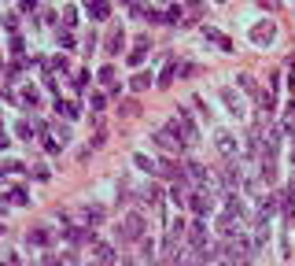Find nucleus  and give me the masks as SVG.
I'll use <instances>...</instances> for the list:
<instances>
[{"mask_svg":"<svg viewBox=\"0 0 295 266\" xmlns=\"http://www.w3.org/2000/svg\"><path fill=\"white\" fill-rule=\"evenodd\" d=\"M214 188H192V196H188V211H192L196 218H207L214 214Z\"/></svg>","mask_w":295,"mask_h":266,"instance_id":"obj_1","label":"nucleus"},{"mask_svg":"<svg viewBox=\"0 0 295 266\" xmlns=\"http://www.w3.org/2000/svg\"><path fill=\"white\" fill-rule=\"evenodd\" d=\"M122 240H144V214H126V222H122Z\"/></svg>","mask_w":295,"mask_h":266,"instance_id":"obj_2","label":"nucleus"},{"mask_svg":"<svg viewBox=\"0 0 295 266\" xmlns=\"http://www.w3.org/2000/svg\"><path fill=\"white\" fill-rule=\"evenodd\" d=\"M214 144H218V152H222V156L229 159V163H233V159H240V144H236V137H233L229 130H218Z\"/></svg>","mask_w":295,"mask_h":266,"instance_id":"obj_3","label":"nucleus"},{"mask_svg":"<svg viewBox=\"0 0 295 266\" xmlns=\"http://www.w3.org/2000/svg\"><path fill=\"white\" fill-rule=\"evenodd\" d=\"M89 262L92 266H115L118 262V255H115V248H111V244H92V255H89Z\"/></svg>","mask_w":295,"mask_h":266,"instance_id":"obj_4","label":"nucleus"},{"mask_svg":"<svg viewBox=\"0 0 295 266\" xmlns=\"http://www.w3.org/2000/svg\"><path fill=\"white\" fill-rule=\"evenodd\" d=\"M177 126H181V137H185V144H196V140H199V130H196V122L188 118L185 108L177 111Z\"/></svg>","mask_w":295,"mask_h":266,"instance_id":"obj_5","label":"nucleus"},{"mask_svg":"<svg viewBox=\"0 0 295 266\" xmlns=\"http://www.w3.org/2000/svg\"><path fill=\"white\" fill-rule=\"evenodd\" d=\"M222 185H225V192H236V188L244 185V174H240V166H236V159L222 170Z\"/></svg>","mask_w":295,"mask_h":266,"instance_id":"obj_6","label":"nucleus"},{"mask_svg":"<svg viewBox=\"0 0 295 266\" xmlns=\"http://www.w3.org/2000/svg\"><path fill=\"white\" fill-rule=\"evenodd\" d=\"M273 37H277V26H273L270 18H266V22H259V26H251V41H255V44H270Z\"/></svg>","mask_w":295,"mask_h":266,"instance_id":"obj_7","label":"nucleus"},{"mask_svg":"<svg viewBox=\"0 0 295 266\" xmlns=\"http://www.w3.org/2000/svg\"><path fill=\"white\" fill-rule=\"evenodd\" d=\"M188 196H192V188H188V182H185V178L170 182V200H174L177 207H188Z\"/></svg>","mask_w":295,"mask_h":266,"instance_id":"obj_8","label":"nucleus"},{"mask_svg":"<svg viewBox=\"0 0 295 266\" xmlns=\"http://www.w3.org/2000/svg\"><path fill=\"white\" fill-rule=\"evenodd\" d=\"M100 222H103V207L92 204V207H85V211H81V226H85V230H92V226H100Z\"/></svg>","mask_w":295,"mask_h":266,"instance_id":"obj_9","label":"nucleus"},{"mask_svg":"<svg viewBox=\"0 0 295 266\" xmlns=\"http://www.w3.org/2000/svg\"><path fill=\"white\" fill-rule=\"evenodd\" d=\"M203 37H207V41H214V44H218V48H222V52H233V41H229V37H225V34L211 30V26H203Z\"/></svg>","mask_w":295,"mask_h":266,"instance_id":"obj_10","label":"nucleus"},{"mask_svg":"<svg viewBox=\"0 0 295 266\" xmlns=\"http://www.w3.org/2000/svg\"><path fill=\"white\" fill-rule=\"evenodd\" d=\"M222 100H225V108H229V111H233V115H236V118H240V115H244V100H240V96H236V92H233V89H222Z\"/></svg>","mask_w":295,"mask_h":266,"instance_id":"obj_11","label":"nucleus"},{"mask_svg":"<svg viewBox=\"0 0 295 266\" xmlns=\"http://www.w3.org/2000/svg\"><path fill=\"white\" fill-rule=\"evenodd\" d=\"M140 259H144L148 266H155V262H159V255H155V240H151V236H144V240H140Z\"/></svg>","mask_w":295,"mask_h":266,"instance_id":"obj_12","label":"nucleus"},{"mask_svg":"<svg viewBox=\"0 0 295 266\" xmlns=\"http://www.w3.org/2000/svg\"><path fill=\"white\" fill-rule=\"evenodd\" d=\"M48 240H52V230H48V226H37V230H30V244H37V248H44Z\"/></svg>","mask_w":295,"mask_h":266,"instance_id":"obj_13","label":"nucleus"},{"mask_svg":"<svg viewBox=\"0 0 295 266\" xmlns=\"http://www.w3.org/2000/svg\"><path fill=\"white\" fill-rule=\"evenodd\" d=\"M259 104H262V115H273V111H277V96H273L270 89L259 92Z\"/></svg>","mask_w":295,"mask_h":266,"instance_id":"obj_14","label":"nucleus"},{"mask_svg":"<svg viewBox=\"0 0 295 266\" xmlns=\"http://www.w3.org/2000/svg\"><path fill=\"white\" fill-rule=\"evenodd\" d=\"M122 44H126V34H122V30L107 34V52H111V56H118V52H122Z\"/></svg>","mask_w":295,"mask_h":266,"instance_id":"obj_15","label":"nucleus"},{"mask_svg":"<svg viewBox=\"0 0 295 266\" xmlns=\"http://www.w3.org/2000/svg\"><path fill=\"white\" fill-rule=\"evenodd\" d=\"M148 48H151V44H148V37H140V41H137V48L129 52V63L137 66V63H140V60H144V56H148Z\"/></svg>","mask_w":295,"mask_h":266,"instance_id":"obj_16","label":"nucleus"},{"mask_svg":"<svg viewBox=\"0 0 295 266\" xmlns=\"http://www.w3.org/2000/svg\"><path fill=\"white\" fill-rule=\"evenodd\" d=\"M89 15H92V18H107V15H111L107 0H89Z\"/></svg>","mask_w":295,"mask_h":266,"instance_id":"obj_17","label":"nucleus"},{"mask_svg":"<svg viewBox=\"0 0 295 266\" xmlns=\"http://www.w3.org/2000/svg\"><path fill=\"white\" fill-rule=\"evenodd\" d=\"M37 100H41V96H37V89H30V85L18 92V104H22V108H37Z\"/></svg>","mask_w":295,"mask_h":266,"instance_id":"obj_18","label":"nucleus"},{"mask_svg":"<svg viewBox=\"0 0 295 266\" xmlns=\"http://www.w3.org/2000/svg\"><path fill=\"white\" fill-rule=\"evenodd\" d=\"M55 111H63V118H78V104L70 100H55Z\"/></svg>","mask_w":295,"mask_h":266,"instance_id":"obj_19","label":"nucleus"},{"mask_svg":"<svg viewBox=\"0 0 295 266\" xmlns=\"http://www.w3.org/2000/svg\"><path fill=\"white\" fill-rule=\"evenodd\" d=\"M133 163H137L140 170H144V174H155V166H159L155 159H148V156H133Z\"/></svg>","mask_w":295,"mask_h":266,"instance_id":"obj_20","label":"nucleus"},{"mask_svg":"<svg viewBox=\"0 0 295 266\" xmlns=\"http://www.w3.org/2000/svg\"><path fill=\"white\" fill-rule=\"evenodd\" d=\"M7 200H11V204H30V192H26V188H11V192H7Z\"/></svg>","mask_w":295,"mask_h":266,"instance_id":"obj_21","label":"nucleus"},{"mask_svg":"<svg viewBox=\"0 0 295 266\" xmlns=\"http://www.w3.org/2000/svg\"><path fill=\"white\" fill-rule=\"evenodd\" d=\"M133 92H140V89H148V85H151V74H133Z\"/></svg>","mask_w":295,"mask_h":266,"instance_id":"obj_22","label":"nucleus"},{"mask_svg":"<svg viewBox=\"0 0 295 266\" xmlns=\"http://www.w3.org/2000/svg\"><path fill=\"white\" fill-rule=\"evenodd\" d=\"M100 82L107 85V89H115V82H118V78H115V66H103V70H100Z\"/></svg>","mask_w":295,"mask_h":266,"instance_id":"obj_23","label":"nucleus"},{"mask_svg":"<svg viewBox=\"0 0 295 266\" xmlns=\"http://www.w3.org/2000/svg\"><path fill=\"white\" fill-rule=\"evenodd\" d=\"M15 133H18V137H22V140H30V133H33V122H18V126H15Z\"/></svg>","mask_w":295,"mask_h":266,"instance_id":"obj_24","label":"nucleus"},{"mask_svg":"<svg viewBox=\"0 0 295 266\" xmlns=\"http://www.w3.org/2000/svg\"><path fill=\"white\" fill-rule=\"evenodd\" d=\"M85 85H89V70H78V74H74V89H85Z\"/></svg>","mask_w":295,"mask_h":266,"instance_id":"obj_25","label":"nucleus"},{"mask_svg":"<svg viewBox=\"0 0 295 266\" xmlns=\"http://www.w3.org/2000/svg\"><path fill=\"white\" fill-rule=\"evenodd\" d=\"M174 74H177V66L166 63V70H163V78H159V85H170V82H174Z\"/></svg>","mask_w":295,"mask_h":266,"instance_id":"obj_26","label":"nucleus"},{"mask_svg":"<svg viewBox=\"0 0 295 266\" xmlns=\"http://www.w3.org/2000/svg\"><path fill=\"white\" fill-rule=\"evenodd\" d=\"M181 15H185V12H181V8L174 4V8H170V12H166V22H181Z\"/></svg>","mask_w":295,"mask_h":266,"instance_id":"obj_27","label":"nucleus"},{"mask_svg":"<svg viewBox=\"0 0 295 266\" xmlns=\"http://www.w3.org/2000/svg\"><path fill=\"white\" fill-rule=\"evenodd\" d=\"M240 85H244L247 92H259V89H255V78H251V74H240Z\"/></svg>","mask_w":295,"mask_h":266,"instance_id":"obj_28","label":"nucleus"},{"mask_svg":"<svg viewBox=\"0 0 295 266\" xmlns=\"http://www.w3.org/2000/svg\"><path fill=\"white\" fill-rule=\"evenodd\" d=\"M103 104H107V100H103L100 92H92V111H103Z\"/></svg>","mask_w":295,"mask_h":266,"instance_id":"obj_29","label":"nucleus"},{"mask_svg":"<svg viewBox=\"0 0 295 266\" xmlns=\"http://www.w3.org/2000/svg\"><path fill=\"white\" fill-rule=\"evenodd\" d=\"M52 70H59V74L66 70V60H63V56H55V60H52Z\"/></svg>","mask_w":295,"mask_h":266,"instance_id":"obj_30","label":"nucleus"},{"mask_svg":"<svg viewBox=\"0 0 295 266\" xmlns=\"http://www.w3.org/2000/svg\"><path fill=\"white\" fill-rule=\"evenodd\" d=\"M0 148H7V137H4V130H0Z\"/></svg>","mask_w":295,"mask_h":266,"instance_id":"obj_31","label":"nucleus"},{"mask_svg":"<svg viewBox=\"0 0 295 266\" xmlns=\"http://www.w3.org/2000/svg\"><path fill=\"white\" fill-rule=\"evenodd\" d=\"M262 4H270V8H277V4H281V0H262Z\"/></svg>","mask_w":295,"mask_h":266,"instance_id":"obj_32","label":"nucleus"},{"mask_svg":"<svg viewBox=\"0 0 295 266\" xmlns=\"http://www.w3.org/2000/svg\"><path fill=\"white\" fill-rule=\"evenodd\" d=\"M236 266H251V262H236Z\"/></svg>","mask_w":295,"mask_h":266,"instance_id":"obj_33","label":"nucleus"},{"mask_svg":"<svg viewBox=\"0 0 295 266\" xmlns=\"http://www.w3.org/2000/svg\"><path fill=\"white\" fill-rule=\"evenodd\" d=\"M0 74H4V63H0Z\"/></svg>","mask_w":295,"mask_h":266,"instance_id":"obj_34","label":"nucleus"}]
</instances>
